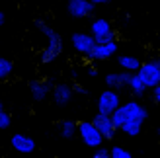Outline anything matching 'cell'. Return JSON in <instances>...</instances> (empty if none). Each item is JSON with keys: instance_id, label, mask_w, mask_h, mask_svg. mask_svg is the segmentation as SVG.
I'll list each match as a JSON object with an SVG mask.
<instances>
[{"instance_id": "obj_1", "label": "cell", "mask_w": 160, "mask_h": 158, "mask_svg": "<svg viewBox=\"0 0 160 158\" xmlns=\"http://www.w3.org/2000/svg\"><path fill=\"white\" fill-rule=\"evenodd\" d=\"M109 117H111V123H113L115 129L123 131L129 137H137L141 133V127L145 123V119L148 117V111L137 100H131L127 104H121Z\"/></svg>"}, {"instance_id": "obj_2", "label": "cell", "mask_w": 160, "mask_h": 158, "mask_svg": "<svg viewBox=\"0 0 160 158\" xmlns=\"http://www.w3.org/2000/svg\"><path fill=\"white\" fill-rule=\"evenodd\" d=\"M37 23V27H39V31L47 37V45L41 49V53H39V59H41V62H53L55 59L61 55V51H62V39H61V35L55 31L51 26H47L45 22H41V20H37L35 22Z\"/></svg>"}, {"instance_id": "obj_3", "label": "cell", "mask_w": 160, "mask_h": 158, "mask_svg": "<svg viewBox=\"0 0 160 158\" xmlns=\"http://www.w3.org/2000/svg\"><path fill=\"white\" fill-rule=\"evenodd\" d=\"M142 82V86L148 90V88H154V86L160 84V62L156 59L148 61V62H141V67L135 74Z\"/></svg>"}, {"instance_id": "obj_4", "label": "cell", "mask_w": 160, "mask_h": 158, "mask_svg": "<svg viewBox=\"0 0 160 158\" xmlns=\"http://www.w3.org/2000/svg\"><path fill=\"white\" fill-rule=\"evenodd\" d=\"M76 135H80L82 143L86 146H90V148H100L102 143H103L102 135L96 131L92 121H80V123H76Z\"/></svg>"}, {"instance_id": "obj_5", "label": "cell", "mask_w": 160, "mask_h": 158, "mask_svg": "<svg viewBox=\"0 0 160 158\" xmlns=\"http://www.w3.org/2000/svg\"><path fill=\"white\" fill-rule=\"evenodd\" d=\"M119 106H121L119 92L103 90V92L100 94V98H98V113H102V115H111Z\"/></svg>"}, {"instance_id": "obj_6", "label": "cell", "mask_w": 160, "mask_h": 158, "mask_svg": "<svg viewBox=\"0 0 160 158\" xmlns=\"http://www.w3.org/2000/svg\"><path fill=\"white\" fill-rule=\"evenodd\" d=\"M70 41H72V47L74 51L78 55H82V57H88L90 55V51L94 49V37L90 33H82V31H76V33H72V37H70Z\"/></svg>"}, {"instance_id": "obj_7", "label": "cell", "mask_w": 160, "mask_h": 158, "mask_svg": "<svg viewBox=\"0 0 160 158\" xmlns=\"http://www.w3.org/2000/svg\"><path fill=\"white\" fill-rule=\"evenodd\" d=\"M67 10L72 18H86V16H92L96 6L90 2V0H68Z\"/></svg>"}, {"instance_id": "obj_8", "label": "cell", "mask_w": 160, "mask_h": 158, "mask_svg": "<svg viewBox=\"0 0 160 158\" xmlns=\"http://www.w3.org/2000/svg\"><path fill=\"white\" fill-rule=\"evenodd\" d=\"M92 125L102 135V139H113L115 131H117L113 127V123H111V117L109 115H102V113H96V117L92 119Z\"/></svg>"}, {"instance_id": "obj_9", "label": "cell", "mask_w": 160, "mask_h": 158, "mask_svg": "<svg viewBox=\"0 0 160 158\" xmlns=\"http://www.w3.org/2000/svg\"><path fill=\"white\" fill-rule=\"evenodd\" d=\"M29 92L35 101H45L51 94V80H41V78L29 80Z\"/></svg>"}, {"instance_id": "obj_10", "label": "cell", "mask_w": 160, "mask_h": 158, "mask_svg": "<svg viewBox=\"0 0 160 158\" xmlns=\"http://www.w3.org/2000/svg\"><path fill=\"white\" fill-rule=\"evenodd\" d=\"M10 146L14 148L16 152H20V154H31L35 151V141L28 137V135H12L10 139Z\"/></svg>"}, {"instance_id": "obj_11", "label": "cell", "mask_w": 160, "mask_h": 158, "mask_svg": "<svg viewBox=\"0 0 160 158\" xmlns=\"http://www.w3.org/2000/svg\"><path fill=\"white\" fill-rule=\"evenodd\" d=\"M131 76H133L131 72H109V74H106V86L113 92L125 90L129 86Z\"/></svg>"}, {"instance_id": "obj_12", "label": "cell", "mask_w": 160, "mask_h": 158, "mask_svg": "<svg viewBox=\"0 0 160 158\" xmlns=\"http://www.w3.org/2000/svg\"><path fill=\"white\" fill-rule=\"evenodd\" d=\"M117 53V43H106V45H94V49L90 51L88 59L90 61H106L109 57H113Z\"/></svg>"}, {"instance_id": "obj_13", "label": "cell", "mask_w": 160, "mask_h": 158, "mask_svg": "<svg viewBox=\"0 0 160 158\" xmlns=\"http://www.w3.org/2000/svg\"><path fill=\"white\" fill-rule=\"evenodd\" d=\"M51 98H53V104H57V106H67V104H70V100H72V88H70L68 84H57L53 88V92H51Z\"/></svg>"}, {"instance_id": "obj_14", "label": "cell", "mask_w": 160, "mask_h": 158, "mask_svg": "<svg viewBox=\"0 0 160 158\" xmlns=\"http://www.w3.org/2000/svg\"><path fill=\"white\" fill-rule=\"evenodd\" d=\"M109 31H113V29H111L109 20H106V18H98V20H94V22L90 23V35H92L94 39H98V37H102V35H108Z\"/></svg>"}, {"instance_id": "obj_15", "label": "cell", "mask_w": 160, "mask_h": 158, "mask_svg": "<svg viewBox=\"0 0 160 158\" xmlns=\"http://www.w3.org/2000/svg\"><path fill=\"white\" fill-rule=\"evenodd\" d=\"M117 62H119V67L123 68V72H131V74L137 72L139 67H141V61H139L137 57H129V55H123V57H119Z\"/></svg>"}, {"instance_id": "obj_16", "label": "cell", "mask_w": 160, "mask_h": 158, "mask_svg": "<svg viewBox=\"0 0 160 158\" xmlns=\"http://www.w3.org/2000/svg\"><path fill=\"white\" fill-rule=\"evenodd\" d=\"M129 88H131V92H133L135 98H142V96H145V92H147V88L142 86V82L135 74L131 76V80H129Z\"/></svg>"}, {"instance_id": "obj_17", "label": "cell", "mask_w": 160, "mask_h": 158, "mask_svg": "<svg viewBox=\"0 0 160 158\" xmlns=\"http://www.w3.org/2000/svg\"><path fill=\"white\" fill-rule=\"evenodd\" d=\"M61 133H62L65 139H72L76 135V121H70V119L62 121L61 123Z\"/></svg>"}, {"instance_id": "obj_18", "label": "cell", "mask_w": 160, "mask_h": 158, "mask_svg": "<svg viewBox=\"0 0 160 158\" xmlns=\"http://www.w3.org/2000/svg\"><path fill=\"white\" fill-rule=\"evenodd\" d=\"M14 72V65L12 61H8L4 57H0V80H4V78H8Z\"/></svg>"}, {"instance_id": "obj_19", "label": "cell", "mask_w": 160, "mask_h": 158, "mask_svg": "<svg viewBox=\"0 0 160 158\" xmlns=\"http://www.w3.org/2000/svg\"><path fill=\"white\" fill-rule=\"evenodd\" d=\"M109 158H133L129 151H125L123 146H113L109 148Z\"/></svg>"}, {"instance_id": "obj_20", "label": "cell", "mask_w": 160, "mask_h": 158, "mask_svg": "<svg viewBox=\"0 0 160 158\" xmlns=\"http://www.w3.org/2000/svg\"><path fill=\"white\" fill-rule=\"evenodd\" d=\"M12 125V117L8 111H4V109H0V129H8Z\"/></svg>"}, {"instance_id": "obj_21", "label": "cell", "mask_w": 160, "mask_h": 158, "mask_svg": "<svg viewBox=\"0 0 160 158\" xmlns=\"http://www.w3.org/2000/svg\"><path fill=\"white\" fill-rule=\"evenodd\" d=\"M113 41H115V31H109L108 35H102L98 39H94L96 45H106V43H113Z\"/></svg>"}, {"instance_id": "obj_22", "label": "cell", "mask_w": 160, "mask_h": 158, "mask_svg": "<svg viewBox=\"0 0 160 158\" xmlns=\"http://www.w3.org/2000/svg\"><path fill=\"white\" fill-rule=\"evenodd\" d=\"M90 158H109V148H103V146L96 148L94 154H92Z\"/></svg>"}, {"instance_id": "obj_23", "label": "cell", "mask_w": 160, "mask_h": 158, "mask_svg": "<svg viewBox=\"0 0 160 158\" xmlns=\"http://www.w3.org/2000/svg\"><path fill=\"white\" fill-rule=\"evenodd\" d=\"M150 90H152V100L158 104V101H160V84L154 86V88H150Z\"/></svg>"}, {"instance_id": "obj_24", "label": "cell", "mask_w": 160, "mask_h": 158, "mask_svg": "<svg viewBox=\"0 0 160 158\" xmlns=\"http://www.w3.org/2000/svg\"><path fill=\"white\" fill-rule=\"evenodd\" d=\"M82 94V96H86V94H88V90L86 88H82V86H74V88H72V94Z\"/></svg>"}, {"instance_id": "obj_25", "label": "cell", "mask_w": 160, "mask_h": 158, "mask_svg": "<svg viewBox=\"0 0 160 158\" xmlns=\"http://www.w3.org/2000/svg\"><path fill=\"white\" fill-rule=\"evenodd\" d=\"M90 2H92L94 6H100V4H108V2H111V0H90Z\"/></svg>"}, {"instance_id": "obj_26", "label": "cell", "mask_w": 160, "mask_h": 158, "mask_svg": "<svg viewBox=\"0 0 160 158\" xmlns=\"http://www.w3.org/2000/svg\"><path fill=\"white\" fill-rule=\"evenodd\" d=\"M88 74H90V76H96V74H98V70L90 67V68H88Z\"/></svg>"}, {"instance_id": "obj_27", "label": "cell", "mask_w": 160, "mask_h": 158, "mask_svg": "<svg viewBox=\"0 0 160 158\" xmlns=\"http://www.w3.org/2000/svg\"><path fill=\"white\" fill-rule=\"evenodd\" d=\"M0 26H4V12H0Z\"/></svg>"}, {"instance_id": "obj_28", "label": "cell", "mask_w": 160, "mask_h": 158, "mask_svg": "<svg viewBox=\"0 0 160 158\" xmlns=\"http://www.w3.org/2000/svg\"><path fill=\"white\" fill-rule=\"evenodd\" d=\"M0 109H4V107H2V100H0Z\"/></svg>"}]
</instances>
